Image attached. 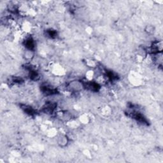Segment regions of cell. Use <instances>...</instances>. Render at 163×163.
Returning <instances> with one entry per match:
<instances>
[{"label": "cell", "instance_id": "6da1fadb", "mask_svg": "<svg viewBox=\"0 0 163 163\" xmlns=\"http://www.w3.org/2000/svg\"><path fill=\"white\" fill-rule=\"evenodd\" d=\"M84 87L83 83L80 82L79 81H73L70 82L68 85V88L69 90L71 91H74V92H78Z\"/></svg>", "mask_w": 163, "mask_h": 163}, {"label": "cell", "instance_id": "7a4b0ae2", "mask_svg": "<svg viewBox=\"0 0 163 163\" xmlns=\"http://www.w3.org/2000/svg\"><path fill=\"white\" fill-rule=\"evenodd\" d=\"M56 108V103L54 102L47 103L44 107H43V111L47 114H51L53 112Z\"/></svg>", "mask_w": 163, "mask_h": 163}, {"label": "cell", "instance_id": "3957f363", "mask_svg": "<svg viewBox=\"0 0 163 163\" xmlns=\"http://www.w3.org/2000/svg\"><path fill=\"white\" fill-rule=\"evenodd\" d=\"M162 50V41H156L154 42L151 46V52L153 54L161 53Z\"/></svg>", "mask_w": 163, "mask_h": 163}, {"label": "cell", "instance_id": "277c9868", "mask_svg": "<svg viewBox=\"0 0 163 163\" xmlns=\"http://www.w3.org/2000/svg\"><path fill=\"white\" fill-rule=\"evenodd\" d=\"M24 45L27 50H33L35 48V42L31 38H28L24 41Z\"/></svg>", "mask_w": 163, "mask_h": 163}, {"label": "cell", "instance_id": "5b68a950", "mask_svg": "<svg viewBox=\"0 0 163 163\" xmlns=\"http://www.w3.org/2000/svg\"><path fill=\"white\" fill-rule=\"evenodd\" d=\"M68 142V139L65 135H60L57 139V143L61 147H65Z\"/></svg>", "mask_w": 163, "mask_h": 163}, {"label": "cell", "instance_id": "8992f818", "mask_svg": "<svg viewBox=\"0 0 163 163\" xmlns=\"http://www.w3.org/2000/svg\"><path fill=\"white\" fill-rule=\"evenodd\" d=\"M33 56H34V54H33V50H27L25 52V54H24L25 58L27 59H32L33 57Z\"/></svg>", "mask_w": 163, "mask_h": 163}]
</instances>
